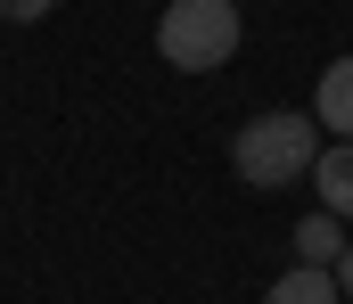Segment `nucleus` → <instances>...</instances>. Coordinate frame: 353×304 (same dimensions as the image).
Wrapping results in <instances>:
<instances>
[{"label":"nucleus","mask_w":353,"mask_h":304,"mask_svg":"<svg viewBox=\"0 0 353 304\" xmlns=\"http://www.w3.org/2000/svg\"><path fill=\"white\" fill-rule=\"evenodd\" d=\"M312 156H321V123H312V115H255V123L230 140V165H239L247 190H288V181H304Z\"/></svg>","instance_id":"1"},{"label":"nucleus","mask_w":353,"mask_h":304,"mask_svg":"<svg viewBox=\"0 0 353 304\" xmlns=\"http://www.w3.org/2000/svg\"><path fill=\"white\" fill-rule=\"evenodd\" d=\"M239 8L230 0H173L165 17H157V50L173 58L181 74H214L230 50H239Z\"/></svg>","instance_id":"2"},{"label":"nucleus","mask_w":353,"mask_h":304,"mask_svg":"<svg viewBox=\"0 0 353 304\" xmlns=\"http://www.w3.org/2000/svg\"><path fill=\"white\" fill-rule=\"evenodd\" d=\"M312 181H321V214L353 222V140H329V148L312 156Z\"/></svg>","instance_id":"3"},{"label":"nucleus","mask_w":353,"mask_h":304,"mask_svg":"<svg viewBox=\"0 0 353 304\" xmlns=\"http://www.w3.org/2000/svg\"><path fill=\"white\" fill-rule=\"evenodd\" d=\"M312 115H321L337 140H353V58H329V74H321V91H312Z\"/></svg>","instance_id":"4"},{"label":"nucleus","mask_w":353,"mask_h":304,"mask_svg":"<svg viewBox=\"0 0 353 304\" xmlns=\"http://www.w3.org/2000/svg\"><path fill=\"white\" fill-rule=\"evenodd\" d=\"M263 304H345V288L329 280V272H312V263H296L288 280H271Z\"/></svg>","instance_id":"5"},{"label":"nucleus","mask_w":353,"mask_h":304,"mask_svg":"<svg viewBox=\"0 0 353 304\" xmlns=\"http://www.w3.org/2000/svg\"><path fill=\"white\" fill-rule=\"evenodd\" d=\"M296 255H304L312 272L345 263V222H337V214H312V222H296Z\"/></svg>","instance_id":"6"},{"label":"nucleus","mask_w":353,"mask_h":304,"mask_svg":"<svg viewBox=\"0 0 353 304\" xmlns=\"http://www.w3.org/2000/svg\"><path fill=\"white\" fill-rule=\"evenodd\" d=\"M33 17H50V0H0V25H33Z\"/></svg>","instance_id":"7"},{"label":"nucleus","mask_w":353,"mask_h":304,"mask_svg":"<svg viewBox=\"0 0 353 304\" xmlns=\"http://www.w3.org/2000/svg\"><path fill=\"white\" fill-rule=\"evenodd\" d=\"M337 288H345V304H353V247H345V263H337Z\"/></svg>","instance_id":"8"}]
</instances>
